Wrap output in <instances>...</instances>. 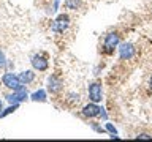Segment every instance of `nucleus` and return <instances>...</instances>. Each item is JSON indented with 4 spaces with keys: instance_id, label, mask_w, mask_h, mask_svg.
<instances>
[{
    "instance_id": "nucleus-1",
    "label": "nucleus",
    "mask_w": 152,
    "mask_h": 142,
    "mask_svg": "<svg viewBox=\"0 0 152 142\" xmlns=\"http://www.w3.org/2000/svg\"><path fill=\"white\" fill-rule=\"evenodd\" d=\"M2 82L5 87L11 88V90H19L24 87V84L21 82V79H19V76L13 74V73H5L2 76Z\"/></svg>"
},
{
    "instance_id": "nucleus-2",
    "label": "nucleus",
    "mask_w": 152,
    "mask_h": 142,
    "mask_svg": "<svg viewBox=\"0 0 152 142\" xmlns=\"http://www.w3.org/2000/svg\"><path fill=\"white\" fill-rule=\"evenodd\" d=\"M26 99H28V93H27L26 87H22L19 90H13V93L7 95V101L10 104H19V103L26 101Z\"/></svg>"
},
{
    "instance_id": "nucleus-3",
    "label": "nucleus",
    "mask_w": 152,
    "mask_h": 142,
    "mask_svg": "<svg viewBox=\"0 0 152 142\" xmlns=\"http://www.w3.org/2000/svg\"><path fill=\"white\" fill-rule=\"evenodd\" d=\"M119 44H121V36H119L116 32H111L104 36L103 46H104V49H106V52H109V54H111L114 51V47H117Z\"/></svg>"
},
{
    "instance_id": "nucleus-4",
    "label": "nucleus",
    "mask_w": 152,
    "mask_h": 142,
    "mask_svg": "<svg viewBox=\"0 0 152 142\" xmlns=\"http://www.w3.org/2000/svg\"><path fill=\"white\" fill-rule=\"evenodd\" d=\"M70 25V17L66 16V14H60V16H57V19L54 21L52 24V32H57V33H64L66 28Z\"/></svg>"
},
{
    "instance_id": "nucleus-5",
    "label": "nucleus",
    "mask_w": 152,
    "mask_h": 142,
    "mask_svg": "<svg viewBox=\"0 0 152 142\" xmlns=\"http://www.w3.org/2000/svg\"><path fill=\"white\" fill-rule=\"evenodd\" d=\"M103 98V88L100 82H94L89 85V99L92 103H100Z\"/></svg>"
},
{
    "instance_id": "nucleus-6",
    "label": "nucleus",
    "mask_w": 152,
    "mask_h": 142,
    "mask_svg": "<svg viewBox=\"0 0 152 142\" xmlns=\"http://www.w3.org/2000/svg\"><path fill=\"white\" fill-rule=\"evenodd\" d=\"M62 87H64V84H62V80L57 78L56 74H51L49 78H48V92L49 93H52V95L60 93Z\"/></svg>"
},
{
    "instance_id": "nucleus-7",
    "label": "nucleus",
    "mask_w": 152,
    "mask_h": 142,
    "mask_svg": "<svg viewBox=\"0 0 152 142\" xmlns=\"http://www.w3.org/2000/svg\"><path fill=\"white\" fill-rule=\"evenodd\" d=\"M133 55H135V47H133V44H130V43L119 44V57H121V60H130Z\"/></svg>"
},
{
    "instance_id": "nucleus-8",
    "label": "nucleus",
    "mask_w": 152,
    "mask_h": 142,
    "mask_svg": "<svg viewBox=\"0 0 152 142\" xmlns=\"http://www.w3.org/2000/svg\"><path fill=\"white\" fill-rule=\"evenodd\" d=\"M100 112H102V107H100L97 103H89V104H86V106L83 107V115L89 117V118L98 117Z\"/></svg>"
},
{
    "instance_id": "nucleus-9",
    "label": "nucleus",
    "mask_w": 152,
    "mask_h": 142,
    "mask_svg": "<svg viewBox=\"0 0 152 142\" xmlns=\"http://www.w3.org/2000/svg\"><path fill=\"white\" fill-rule=\"evenodd\" d=\"M30 62H32L33 70H37V71H46L49 68V62H48L43 55H33Z\"/></svg>"
},
{
    "instance_id": "nucleus-10",
    "label": "nucleus",
    "mask_w": 152,
    "mask_h": 142,
    "mask_svg": "<svg viewBox=\"0 0 152 142\" xmlns=\"http://www.w3.org/2000/svg\"><path fill=\"white\" fill-rule=\"evenodd\" d=\"M19 79H21V82L24 85H27V84H30L35 80V73H33L32 70H26V71H22L21 74H19Z\"/></svg>"
},
{
    "instance_id": "nucleus-11",
    "label": "nucleus",
    "mask_w": 152,
    "mask_h": 142,
    "mask_svg": "<svg viewBox=\"0 0 152 142\" xmlns=\"http://www.w3.org/2000/svg\"><path fill=\"white\" fill-rule=\"evenodd\" d=\"M30 99L32 101H35V103H45L46 101V92L45 90H37V92H33L30 95Z\"/></svg>"
},
{
    "instance_id": "nucleus-12",
    "label": "nucleus",
    "mask_w": 152,
    "mask_h": 142,
    "mask_svg": "<svg viewBox=\"0 0 152 142\" xmlns=\"http://www.w3.org/2000/svg\"><path fill=\"white\" fill-rule=\"evenodd\" d=\"M18 106L19 104H11L10 107H7V109H3L2 112H0V118H3V117H7V115H10V114H13L14 111L18 109Z\"/></svg>"
},
{
    "instance_id": "nucleus-13",
    "label": "nucleus",
    "mask_w": 152,
    "mask_h": 142,
    "mask_svg": "<svg viewBox=\"0 0 152 142\" xmlns=\"http://www.w3.org/2000/svg\"><path fill=\"white\" fill-rule=\"evenodd\" d=\"M79 3H81V0H66L65 7L68 8V9H78L79 8Z\"/></svg>"
},
{
    "instance_id": "nucleus-14",
    "label": "nucleus",
    "mask_w": 152,
    "mask_h": 142,
    "mask_svg": "<svg viewBox=\"0 0 152 142\" xmlns=\"http://www.w3.org/2000/svg\"><path fill=\"white\" fill-rule=\"evenodd\" d=\"M104 128H106V131H108L111 136H117V130L111 125V123H106V126H104Z\"/></svg>"
},
{
    "instance_id": "nucleus-15",
    "label": "nucleus",
    "mask_w": 152,
    "mask_h": 142,
    "mask_svg": "<svg viewBox=\"0 0 152 142\" xmlns=\"http://www.w3.org/2000/svg\"><path fill=\"white\" fill-rule=\"evenodd\" d=\"M7 66V59H5V54L0 51V68H5Z\"/></svg>"
},
{
    "instance_id": "nucleus-16",
    "label": "nucleus",
    "mask_w": 152,
    "mask_h": 142,
    "mask_svg": "<svg viewBox=\"0 0 152 142\" xmlns=\"http://www.w3.org/2000/svg\"><path fill=\"white\" fill-rule=\"evenodd\" d=\"M152 136H149V134H146V133H142V134H138L136 136V139H151Z\"/></svg>"
},
{
    "instance_id": "nucleus-17",
    "label": "nucleus",
    "mask_w": 152,
    "mask_h": 142,
    "mask_svg": "<svg viewBox=\"0 0 152 142\" xmlns=\"http://www.w3.org/2000/svg\"><path fill=\"white\" fill-rule=\"evenodd\" d=\"M92 128H94L95 131H98V133H103V131H104L103 128H100V126H97V125H95V123H92Z\"/></svg>"
},
{
    "instance_id": "nucleus-18",
    "label": "nucleus",
    "mask_w": 152,
    "mask_h": 142,
    "mask_svg": "<svg viewBox=\"0 0 152 142\" xmlns=\"http://www.w3.org/2000/svg\"><path fill=\"white\" fill-rule=\"evenodd\" d=\"M149 88L152 90V74H151V78H149Z\"/></svg>"
},
{
    "instance_id": "nucleus-19",
    "label": "nucleus",
    "mask_w": 152,
    "mask_h": 142,
    "mask_svg": "<svg viewBox=\"0 0 152 142\" xmlns=\"http://www.w3.org/2000/svg\"><path fill=\"white\" fill-rule=\"evenodd\" d=\"M59 2H60V0H56V5H54V8L57 9V5H59ZM56 9H54V11H56Z\"/></svg>"
},
{
    "instance_id": "nucleus-20",
    "label": "nucleus",
    "mask_w": 152,
    "mask_h": 142,
    "mask_svg": "<svg viewBox=\"0 0 152 142\" xmlns=\"http://www.w3.org/2000/svg\"><path fill=\"white\" fill-rule=\"evenodd\" d=\"M3 111V104H2V101H0V112Z\"/></svg>"
}]
</instances>
